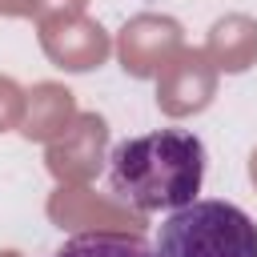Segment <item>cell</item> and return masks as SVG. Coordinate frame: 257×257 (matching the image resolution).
Returning a JSON list of instances; mask_svg holds the SVG:
<instances>
[{"instance_id":"2","label":"cell","mask_w":257,"mask_h":257,"mask_svg":"<svg viewBox=\"0 0 257 257\" xmlns=\"http://www.w3.org/2000/svg\"><path fill=\"white\" fill-rule=\"evenodd\" d=\"M153 257H257V221L229 201H189L165 217Z\"/></svg>"},{"instance_id":"3","label":"cell","mask_w":257,"mask_h":257,"mask_svg":"<svg viewBox=\"0 0 257 257\" xmlns=\"http://www.w3.org/2000/svg\"><path fill=\"white\" fill-rule=\"evenodd\" d=\"M52 257H153V245L137 233H76Z\"/></svg>"},{"instance_id":"1","label":"cell","mask_w":257,"mask_h":257,"mask_svg":"<svg viewBox=\"0 0 257 257\" xmlns=\"http://www.w3.org/2000/svg\"><path fill=\"white\" fill-rule=\"evenodd\" d=\"M205 141L189 128L137 133L108 153V189L141 213H173L197 201L205 185Z\"/></svg>"}]
</instances>
